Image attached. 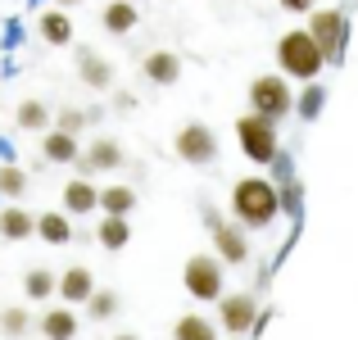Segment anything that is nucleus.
Wrapping results in <instances>:
<instances>
[{
    "mask_svg": "<svg viewBox=\"0 0 358 340\" xmlns=\"http://www.w3.org/2000/svg\"><path fill=\"white\" fill-rule=\"evenodd\" d=\"M41 36L50 45H73V18H69V9H45L41 14Z\"/></svg>",
    "mask_w": 358,
    "mask_h": 340,
    "instance_id": "4be33fe9",
    "label": "nucleus"
},
{
    "mask_svg": "<svg viewBox=\"0 0 358 340\" xmlns=\"http://www.w3.org/2000/svg\"><path fill=\"white\" fill-rule=\"evenodd\" d=\"M55 5H59V9H73V5H82V0H55Z\"/></svg>",
    "mask_w": 358,
    "mask_h": 340,
    "instance_id": "72a5a7b5",
    "label": "nucleus"
},
{
    "mask_svg": "<svg viewBox=\"0 0 358 340\" xmlns=\"http://www.w3.org/2000/svg\"><path fill=\"white\" fill-rule=\"evenodd\" d=\"M64 209H69L73 218L96 213L100 209V186H91V177H73V182L64 186Z\"/></svg>",
    "mask_w": 358,
    "mask_h": 340,
    "instance_id": "dca6fc26",
    "label": "nucleus"
},
{
    "mask_svg": "<svg viewBox=\"0 0 358 340\" xmlns=\"http://www.w3.org/2000/svg\"><path fill=\"white\" fill-rule=\"evenodd\" d=\"M213 254H218L222 263H231V268H241L245 259H250V236H245L241 222H218L213 227Z\"/></svg>",
    "mask_w": 358,
    "mask_h": 340,
    "instance_id": "9d476101",
    "label": "nucleus"
},
{
    "mask_svg": "<svg viewBox=\"0 0 358 340\" xmlns=\"http://www.w3.org/2000/svg\"><path fill=\"white\" fill-rule=\"evenodd\" d=\"M0 236L5 241H27V236H36V218L18 204H9V209H0Z\"/></svg>",
    "mask_w": 358,
    "mask_h": 340,
    "instance_id": "412c9836",
    "label": "nucleus"
},
{
    "mask_svg": "<svg viewBox=\"0 0 358 340\" xmlns=\"http://www.w3.org/2000/svg\"><path fill=\"white\" fill-rule=\"evenodd\" d=\"M36 332L45 340H78V313H73V304H50L36 318Z\"/></svg>",
    "mask_w": 358,
    "mask_h": 340,
    "instance_id": "ddd939ff",
    "label": "nucleus"
},
{
    "mask_svg": "<svg viewBox=\"0 0 358 340\" xmlns=\"http://www.w3.org/2000/svg\"><path fill=\"white\" fill-rule=\"evenodd\" d=\"M122 164H127V155H122V146H118L114 136H96L87 146V155L78 159L82 177H91V173H118Z\"/></svg>",
    "mask_w": 358,
    "mask_h": 340,
    "instance_id": "1a4fd4ad",
    "label": "nucleus"
},
{
    "mask_svg": "<svg viewBox=\"0 0 358 340\" xmlns=\"http://www.w3.org/2000/svg\"><path fill=\"white\" fill-rule=\"evenodd\" d=\"M281 213V191L268 177H241L231 186V222H241L245 232H263Z\"/></svg>",
    "mask_w": 358,
    "mask_h": 340,
    "instance_id": "f257e3e1",
    "label": "nucleus"
},
{
    "mask_svg": "<svg viewBox=\"0 0 358 340\" xmlns=\"http://www.w3.org/2000/svg\"><path fill=\"white\" fill-rule=\"evenodd\" d=\"M78 78L87 91H109L114 87V64L100 50H78Z\"/></svg>",
    "mask_w": 358,
    "mask_h": 340,
    "instance_id": "9b49d317",
    "label": "nucleus"
},
{
    "mask_svg": "<svg viewBox=\"0 0 358 340\" xmlns=\"http://www.w3.org/2000/svg\"><path fill=\"white\" fill-rule=\"evenodd\" d=\"M114 313H118V295L114 290H96V295L87 299V318L91 323H109Z\"/></svg>",
    "mask_w": 358,
    "mask_h": 340,
    "instance_id": "cd10ccee",
    "label": "nucleus"
},
{
    "mask_svg": "<svg viewBox=\"0 0 358 340\" xmlns=\"http://www.w3.org/2000/svg\"><path fill=\"white\" fill-rule=\"evenodd\" d=\"M96 241L105 245V250H122V245L131 241V222L127 218H100V227H96Z\"/></svg>",
    "mask_w": 358,
    "mask_h": 340,
    "instance_id": "b1692460",
    "label": "nucleus"
},
{
    "mask_svg": "<svg viewBox=\"0 0 358 340\" xmlns=\"http://www.w3.org/2000/svg\"><path fill=\"white\" fill-rule=\"evenodd\" d=\"M100 27H105L109 36H127L141 27V9L136 0H109L105 9H100Z\"/></svg>",
    "mask_w": 358,
    "mask_h": 340,
    "instance_id": "2eb2a0df",
    "label": "nucleus"
},
{
    "mask_svg": "<svg viewBox=\"0 0 358 340\" xmlns=\"http://www.w3.org/2000/svg\"><path fill=\"white\" fill-rule=\"evenodd\" d=\"M36 327V318L27 313V309H5V313H0V332H5L9 340H18V336H27Z\"/></svg>",
    "mask_w": 358,
    "mask_h": 340,
    "instance_id": "bb28decb",
    "label": "nucleus"
},
{
    "mask_svg": "<svg viewBox=\"0 0 358 340\" xmlns=\"http://www.w3.org/2000/svg\"><path fill=\"white\" fill-rule=\"evenodd\" d=\"M231 340H241V336H231Z\"/></svg>",
    "mask_w": 358,
    "mask_h": 340,
    "instance_id": "c9c22d12",
    "label": "nucleus"
},
{
    "mask_svg": "<svg viewBox=\"0 0 358 340\" xmlns=\"http://www.w3.org/2000/svg\"><path fill=\"white\" fill-rule=\"evenodd\" d=\"M173 150H177V159L191 164V168L218 164V136H213L209 122H182L177 136H173Z\"/></svg>",
    "mask_w": 358,
    "mask_h": 340,
    "instance_id": "0eeeda50",
    "label": "nucleus"
},
{
    "mask_svg": "<svg viewBox=\"0 0 358 340\" xmlns=\"http://www.w3.org/2000/svg\"><path fill=\"white\" fill-rule=\"evenodd\" d=\"M222 281H227V263L218 259V254H191L182 268V286L191 290V299H213L218 304L227 290H222Z\"/></svg>",
    "mask_w": 358,
    "mask_h": 340,
    "instance_id": "39448f33",
    "label": "nucleus"
},
{
    "mask_svg": "<svg viewBox=\"0 0 358 340\" xmlns=\"http://www.w3.org/2000/svg\"><path fill=\"white\" fill-rule=\"evenodd\" d=\"M23 191H27V173L23 168H0V195H5V200H18Z\"/></svg>",
    "mask_w": 358,
    "mask_h": 340,
    "instance_id": "c85d7f7f",
    "label": "nucleus"
},
{
    "mask_svg": "<svg viewBox=\"0 0 358 340\" xmlns=\"http://www.w3.org/2000/svg\"><path fill=\"white\" fill-rule=\"evenodd\" d=\"M250 113H263V118H272V122L295 113V91H290L286 73H259V78L250 82Z\"/></svg>",
    "mask_w": 358,
    "mask_h": 340,
    "instance_id": "7ed1b4c3",
    "label": "nucleus"
},
{
    "mask_svg": "<svg viewBox=\"0 0 358 340\" xmlns=\"http://www.w3.org/2000/svg\"><path fill=\"white\" fill-rule=\"evenodd\" d=\"M96 295V277H91L87 263H73V268L59 272V299L64 304H87Z\"/></svg>",
    "mask_w": 358,
    "mask_h": 340,
    "instance_id": "4468645a",
    "label": "nucleus"
},
{
    "mask_svg": "<svg viewBox=\"0 0 358 340\" xmlns=\"http://www.w3.org/2000/svg\"><path fill=\"white\" fill-rule=\"evenodd\" d=\"M259 304H254V295L250 290H231V295H222L218 299V323H222V332L227 336H250L254 327H259Z\"/></svg>",
    "mask_w": 358,
    "mask_h": 340,
    "instance_id": "6e6552de",
    "label": "nucleus"
},
{
    "mask_svg": "<svg viewBox=\"0 0 358 340\" xmlns=\"http://www.w3.org/2000/svg\"><path fill=\"white\" fill-rule=\"evenodd\" d=\"M322 69H327V55H322V45L313 41L308 27H295V32H286L277 41V73H286V78H295V82H317Z\"/></svg>",
    "mask_w": 358,
    "mask_h": 340,
    "instance_id": "f03ea898",
    "label": "nucleus"
},
{
    "mask_svg": "<svg viewBox=\"0 0 358 340\" xmlns=\"http://www.w3.org/2000/svg\"><path fill=\"white\" fill-rule=\"evenodd\" d=\"M281 9H290V14H313L317 9V0H277Z\"/></svg>",
    "mask_w": 358,
    "mask_h": 340,
    "instance_id": "2f4dec72",
    "label": "nucleus"
},
{
    "mask_svg": "<svg viewBox=\"0 0 358 340\" xmlns=\"http://www.w3.org/2000/svg\"><path fill=\"white\" fill-rule=\"evenodd\" d=\"M14 122L23 132H50V109H45L41 100H23L18 113H14Z\"/></svg>",
    "mask_w": 358,
    "mask_h": 340,
    "instance_id": "393cba45",
    "label": "nucleus"
},
{
    "mask_svg": "<svg viewBox=\"0 0 358 340\" xmlns=\"http://www.w3.org/2000/svg\"><path fill=\"white\" fill-rule=\"evenodd\" d=\"M114 109L118 113H131V109H136V96H131V91H118V96H114Z\"/></svg>",
    "mask_w": 358,
    "mask_h": 340,
    "instance_id": "473e14b6",
    "label": "nucleus"
},
{
    "mask_svg": "<svg viewBox=\"0 0 358 340\" xmlns=\"http://www.w3.org/2000/svg\"><path fill=\"white\" fill-rule=\"evenodd\" d=\"M236 141H241V150H245L250 164H277V155H281L277 122L263 118V113H245V118H236Z\"/></svg>",
    "mask_w": 358,
    "mask_h": 340,
    "instance_id": "20e7f679",
    "label": "nucleus"
},
{
    "mask_svg": "<svg viewBox=\"0 0 358 340\" xmlns=\"http://www.w3.org/2000/svg\"><path fill=\"white\" fill-rule=\"evenodd\" d=\"M173 340H218V327L204 313H182L173 323Z\"/></svg>",
    "mask_w": 358,
    "mask_h": 340,
    "instance_id": "5701e85b",
    "label": "nucleus"
},
{
    "mask_svg": "<svg viewBox=\"0 0 358 340\" xmlns=\"http://www.w3.org/2000/svg\"><path fill=\"white\" fill-rule=\"evenodd\" d=\"M87 122H91V113L87 109H59V118H55V127L59 132H73V136H82V132H87Z\"/></svg>",
    "mask_w": 358,
    "mask_h": 340,
    "instance_id": "c756f323",
    "label": "nucleus"
},
{
    "mask_svg": "<svg viewBox=\"0 0 358 340\" xmlns=\"http://www.w3.org/2000/svg\"><path fill=\"white\" fill-rule=\"evenodd\" d=\"M23 295L36 299V304H45L50 295H59V272H50V268H27L23 272Z\"/></svg>",
    "mask_w": 358,
    "mask_h": 340,
    "instance_id": "6ab92c4d",
    "label": "nucleus"
},
{
    "mask_svg": "<svg viewBox=\"0 0 358 340\" xmlns=\"http://www.w3.org/2000/svg\"><path fill=\"white\" fill-rule=\"evenodd\" d=\"M114 340H141V336H131V332H122V336H114Z\"/></svg>",
    "mask_w": 358,
    "mask_h": 340,
    "instance_id": "f704fd0d",
    "label": "nucleus"
},
{
    "mask_svg": "<svg viewBox=\"0 0 358 340\" xmlns=\"http://www.w3.org/2000/svg\"><path fill=\"white\" fill-rule=\"evenodd\" d=\"M281 209H286V213H299V186H295V177H286V182H281Z\"/></svg>",
    "mask_w": 358,
    "mask_h": 340,
    "instance_id": "7c9ffc66",
    "label": "nucleus"
},
{
    "mask_svg": "<svg viewBox=\"0 0 358 340\" xmlns=\"http://www.w3.org/2000/svg\"><path fill=\"white\" fill-rule=\"evenodd\" d=\"M131 209H136V191H131V186H122V182L100 186V213H109V218H127Z\"/></svg>",
    "mask_w": 358,
    "mask_h": 340,
    "instance_id": "aec40b11",
    "label": "nucleus"
},
{
    "mask_svg": "<svg viewBox=\"0 0 358 340\" xmlns=\"http://www.w3.org/2000/svg\"><path fill=\"white\" fill-rule=\"evenodd\" d=\"M322 105H327V91L317 87V82H304V91L295 96V113H299L304 122H313L317 113H322Z\"/></svg>",
    "mask_w": 358,
    "mask_h": 340,
    "instance_id": "a878e982",
    "label": "nucleus"
},
{
    "mask_svg": "<svg viewBox=\"0 0 358 340\" xmlns=\"http://www.w3.org/2000/svg\"><path fill=\"white\" fill-rule=\"evenodd\" d=\"M36 236H41L45 245H69L73 241V213L69 209H45L41 218H36Z\"/></svg>",
    "mask_w": 358,
    "mask_h": 340,
    "instance_id": "a211bd4d",
    "label": "nucleus"
},
{
    "mask_svg": "<svg viewBox=\"0 0 358 340\" xmlns=\"http://www.w3.org/2000/svg\"><path fill=\"white\" fill-rule=\"evenodd\" d=\"M41 155L50 159V164H78V159H82V146H78V136H73V132L50 127L41 136Z\"/></svg>",
    "mask_w": 358,
    "mask_h": 340,
    "instance_id": "f3484780",
    "label": "nucleus"
},
{
    "mask_svg": "<svg viewBox=\"0 0 358 340\" xmlns=\"http://www.w3.org/2000/svg\"><path fill=\"white\" fill-rule=\"evenodd\" d=\"M141 73H145L150 87H173V82L182 78V55H173V50H150L145 59H141Z\"/></svg>",
    "mask_w": 358,
    "mask_h": 340,
    "instance_id": "f8f14e48",
    "label": "nucleus"
},
{
    "mask_svg": "<svg viewBox=\"0 0 358 340\" xmlns=\"http://www.w3.org/2000/svg\"><path fill=\"white\" fill-rule=\"evenodd\" d=\"M308 32L322 45L327 64L345 59V45H350V14H345V9H313V14H308Z\"/></svg>",
    "mask_w": 358,
    "mask_h": 340,
    "instance_id": "423d86ee",
    "label": "nucleus"
}]
</instances>
